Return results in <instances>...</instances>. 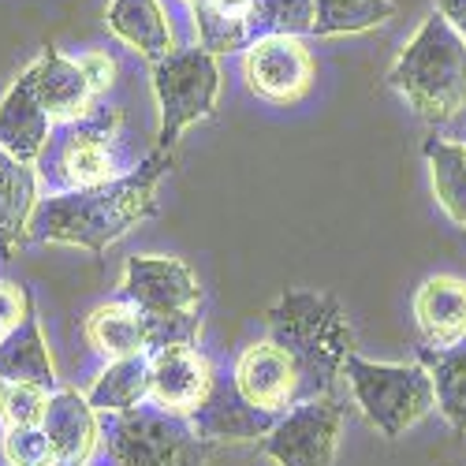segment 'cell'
<instances>
[{
	"label": "cell",
	"mask_w": 466,
	"mask_h": 466,
	"mask_svg": "<svg viewBox=\"0 0 466 466\" xmlns=\"http://www.w3.org/2000/svg\"><path fill=\"white\" fill-rule=\"evenodd\" d=\"M172 149H153L135 172L90 190H64L37 202L30 217L26 243H64L83 247L101 258L131 228L157 217V183L172 172Z\"/></svg>",
	"instance_id": "1"
},
{
	"label": "cell",
	"mask_w": 466,
	"mask_h": 466,
	"mask_svg": "<svg viewBox=\"0 0 466 466\" xmlns=\"http://www.w3.org/2000/svg\"><path fill=\"white\" fill-rule=\"evenodd\" d=\"M261 325H265V336L277 339L299 362L309 400L336 392V380L343 377V362L355 351V332L343 306L332 295L288 288L261 314Z\"/></svg>",
	"instance_id": "2"
},
{
	"label": "cell",
	"mask_w": 466,
	"mask_h": 466,
	"mask_svg": "<svg viewBox=\"0 0 466 466\" xmlns=\"http://www.w3.org/2000/svg\"><path fill=\"white\" fill-rule=\"evenodd\" d=\"M392 86L425 124H451L466 112V37L433 8L388 67Z\"/></svg>",
	"instance_id": "3"
},
{
	"label": "cell",
	"mask_w": 466,
	"mask_h": 466,
	"mask_svg": "<svg viewBox=\"0 0 466 466\" xmlns=\"http://www.w3.org/2000/svg\"><path fill=\"white\" fill-rule=\"evenodd\" d=\"M142 161L135 157L124 131V108L94 105L86 116L53 127L46 153L37 157V179L53 194L90 190L112 179H124Z\"/></svg>",
	"instance_id": "4"
},
{
	"label": "cell",
	"mask_w": 466,
	"mask_h": 466,
	"mask_svg": "<svg viewBox=\"0 0 466 466\" xmlns=\"http://www.w3.org/2000/svg\"><path fill=\"white\" fill-rule=\"evenodd\" d=\"M124 299L153 321V355L198 336L202 284L194 268L165 254H135L124 265Z\"/></svg>",
	"instance_id": "5"
},
{
	"label": "cell",
	"mask_w": 466,
	"mask_h": 466,
	"mask_svg": "<svg viewBox=\"0 0 466 466\" xmlns=\"http://www.w3.org/2000/svg\"><path fill=\"white\" fill-rule=\"evenodd\" d=\"M343 377L351 384V396L362 407L366 421L388 441L414 430L437 407L433 377L421 362H370L351 351L343 362Z\"/></svg>",
	"instance_id": "6"
},
{
	"label": "cell",
	"mask_w": 466,
	"mask_h": 466,
	"mask_svg": "<svg viewBox=\"0 0 466 466\" xmlns=\"http://www.w3.org/2000/svg\"><path fill=\"white\" fill-rule=\"evenodd\" d=\"M101 441L116 466H202L209 455L190 418L153 403L127 414H101Z\"/></svg>",
	"instance_id": "7"
},
{
	"label": "cell",
	"mask_w": 466,
	"mask_h": 466,
	"mask_svg": "<svg viewBox=\"0 0 466 466\" xmlns=\"http://www.w3.org/2000/svg\"><path fill=\"white\" fill-rule=\"evenodd\" d=\"M149 83L161 108V131H157L161 149H172L190 124L209 120L217 112L220 67H217V56L198 46L157 60L149 71Z\"/></svg>",
	"instance_id": "8"
},
{
	"label": "cell",
	"mask_w": 466,
	"mask_h": 466,
	"mask_svg": "<svg viewBox=\"0 0 466 466\" xmlns=\"http://www.w3.org/2000/svg\"><path fill=\"white\" fill-rule=\"evenodd\" d=\"M343 437V407L336 396H318L277 418L258 448L273 466H332Z\"/></svg>",
	"instance_id": "9"
},
{
	"label": "cell",
	"mask_w": 466,
	"mask_h": 466,
	"mask_svg": "<svg viewBox=\"0 0 466 466\" xmlns=\"http://www.w3.org/2000/svg\"><path fill=\"white\" fill-rule=\"evenodd\" d=\"M231 380H236L239 396L250 407L273 414V418H280L291 407L309 400L299 362L268 336H261L250 347H243V355L236 359V370H231Z\"/></svg>",
	"instance_id": "10"
},
{
	"label": "cell",
	"mask_w": 466,
	"mask_h": 466,
	"mask_svg": "<svg viewBox=\"0 0 466 466\" xmlns=\"http://www.w3.org/2000/svg\"><path fill=\"white\" fill-rule=\"evenodd\" d=\"M243 79L268 105H295L314 86V56L302 37H258L243 49Z\"/></svg>",
	"instance_id": "11"
},
{
	"label": "cell",
	"mask_w": 466,
	"mask_h": 466,
	"mask_svg": "<svg viewBox=\"0 0 466 466\" xmlns=\"http://www.w3.org/2000/svg\"><path fill=\"white\" fill-rule=\"evenodd\" d=\"M149 359H153V370H149V403L153 407L190 418L209 400L213 384H217V370L194 343L161 347V351Z\"/></svg>",
	"instance_id": "12"
},
{
	"label": "cell",
	"mask_w": 466,
	"mask_h": 466,
	"mask_svg": "<svg viewBox=\"0 0 466 466\" xmlns=\"http://www.w3.org/2000/svg\"><path fill=\"white\" fill-rule=\"evenodd\" d=\"M190 425H194V433H198L213 448V444H250V441H261L277 425V418L258 410V407H250L239 396L236 380H231V377L224 380L217 373V384H213L209 400L190 414Z\"/></svg>",
	"instance_id": "13"
},
{
	"label": "cell",
	"mask_w": 466,
	"mask_h": 466,
	"mask_svg": "<svg viewBox=\"0 0 466 466\" xmlns=\"http://www.w3.org/2000/svg\"><path fill=\"white\" fill-rule=\"evenodd\" d=\"M49 135H53V120L42 97H37L34 71L26 67L12 83V90L0 97V149L12 153L23 165H37V157L49 146Z\"/></svg>",
	"instance_id": "14"
},
{
	"label": "cell",
	"mask_w": 466,
	"mask_h": 466,
	"mask_svg": "<svg viewBox=\"0 0 466 466\" xmlns=\"http://www.w3.org/2000/svg\"><path fill=\"white\" fill-rule=\"evenodd\" d=\"M414 321L425 347H459L466 339V280L462 277H430L414 291Z\"/></svg>",
	"instance_id": "15"
},
{
	"label": "cell",
	"mask_w": 466,
	"mask_h": 466,
	"mask_svg": "<svg viewBox=\"0 0 466 466\" xmlns=\"http://www.w3.org/2000/svg\"><path fill=\"white\" fill-rule=\"evenodd\" d=\"M30 71H34L37 97H42L53 127L79 120V116H86L97 105V97H94V90L86 83V75L79 67V60H67L60 49L46 46L42 53H37V60L30 64Z\"/></svg>",
	"instance_id": "16"
},
{
	"label": "cell",
	"mask_w": 466,
	"mask_h": 466,
	"mask_svg": "<svg viewBox=\"0 0 466 466\" xmlns=\"http://www.w3.org/2000/svg\"><path fill=\"white\" fill-rule=\"evenodd\" d=\"M42 430L49 433L56 466H86L101 441V414L90 407L86 396L64 388V392H53Z\"/></svg>",
	"instance_id": "17"
},
{
	"label": "cell",
	"mask_w": 466,
	"mask_h": 466,
	"mask_svg": "<svg viewBox=\"0 0 466 466\" xmlns=\"http://www.w3.org/2000/svg\"><path fill=\"white\" fill-rule=\"evenodd\" d=\"M83 336L108 362L112 359H131V355H153V321L127 299L101 302L97 309H90Z\"/></svg>",
	"instance_id": "18"
},
{
	"label": "cell",
	"mask_w": 466,
	"mask_h": 466,
	"mask_svg": "<svg viewBox=\"0 0 466 466\" xmlns=\"http://www.w3.org/2000/svg\"><path fill=\"white\" fill-rule=\"evenodd\" d=\"M37 172L34 165L15 161L0 149V258L12 261L30 231V217L37 209Z\"/></svg>",
	"instance_id": "19"
},
{
	"label": "cell",
	"mask_w": 466,
	"mask_h": 466,
	"mask_svg": "<svg viewBox=\"0 0 466 466\" xmlns=\"http://www.w3.org/2000/svg\"><path fill=\"white\" fill-rule=\"evenodd\" d=\"M105 23L127 49H135L149 64H157V60L176 53L172 49V26H168L165 8L157 0H112Z\"/></svg>",
	"instance_id": "20"
},
{
	"label": "cell",
	"mask_w": 466,
	"mask_h": 466,
	"mask_svg": "<svg viewBox=\"0 0 466 466\" xmlns=\"http://www.w3.org/2000/svg\"><path fill=\"white\" fill-rule=\"evenodd\" d=\"M0 380L5 384H37V388H56V370L49 359V347L37 325V314L30 309L26 321L0 339Z\"/></svg>",
	"instance_id": "21"
},
{
	"label": "cell",
	"mask_w": 466,
	"mask_h": 466,
	"mask_svg": "<svg viewBox=\"0 0 466 466\" xmlns=\"http://www.w3.org/2000/svg\"><path fill=\"white\" fill-rule=\"evenodd\" d=\"M149 370L153 359L149 355H131V359H112L97 380L90 384V407L97 414H127L138 410L142 403H149Z\"/></svg>",
	"instance_id": "22"
},
{
	"label": "cell",
	"mask_w": 466,
	"mask_h": 466,
	"mask_svg": "<svg viewBox=\"0 0 466 466\" xmlns=\"http://www.w3.org/2000/svg\"><path fill=\"white\" fill-rule=\"evenodd\" d=\"M250 5L254 0H202L194 5V34L206 53H236L250 46Z\"/></svg>",
	"instance_id": "23"
},
{
	"label": "cell",
	"mask_w": 466,
	"mask_h": 466,
	"mask_svg": "<svg viewBox=\"0 0 466 466\" xmlns=\"http://www.w3.org/2000/svg\"><path fill=\"white\" fill-rule=\"evenodd\" d=\"M425 161H430V183L437 206L466 228V142L451 138H430L425 142Z\"/></svg>",
	"instance_id": "24"
},
{
	"label": "cell",
	"mask_w": 466,
	"mask_h": 466,
	"mask_svg": "<svg viewBox=\"0 0 466 466\" xmlns=\"http://www.w3.org/2000/svg\"><path fill=\"white\" fill-rule=\"evenodd\" d=\"M418 362L430 370L433 388H437V410L444 414V421L451 430L466 433V347H448V351H437V347H425L418 355Z\"/></svg>",
	"instance_id": "25"
},
{
	"label": "cell",
	"mask_w": 466,
	"mask_h": 466,
	"mask_svg": "<svg viewBox=\"0 0 466 466\" xmlns=\"http://www.w3.org/2000/svg\"><path fill=\"white\" fill-rule=\"evenodd\" d=\"M396 15L392 0H314V37L362 34Z\"/></svg>",
	"instance_id": "26"
},
{
	"label": "cell",
	"mask_w": 466,
	"mask_h": 466,
	"mask_svg": "<svg viewBox=\"0 0 466 466\" xmlns=\"http://www.w3.org/2000/svg\"><path fill=\"white\" fill-rule=\"evenodd\" d=\"M302 34H314V0H254L250 5V42Z\"/></svg>",
	"instance_id": "27"
},
{
	"label": "cell",
	"mask_w": 466,
	"mask_h": 466,
	"mask_svg": "<svg viewBox=\"0 0 466 466\" xmlns=\"http://www.w3.org/2000/svg\"><path fill=\"white\" fill-rule=\"evenodd\" d=\"M49 388L37 384H5L0 388V425L5 430H30V425H42L49 414Z\"/></svg>",
	"instance_id": "28"
},
{
	"label": "cell",
	"mask_w": 466,
	"mask_h": 466,
	"mask_svg": "<svg viewBox=\"0 0 466 466\" xmlns=\"http://www.w3.org/2000/svg\"><path fill=\"white\" fill-rule=\"evenodd\" d=\"M0 455L8 466H56L49 433L42 425H30V430H5L0 437Z\"/></svg>",
	"instance_id": "29"
},
{
	"label": "cell",
	"mask_w": 466,
	"mask_h": 466,
	"mask_svg": "<svg viewBox=\"0 0 466 466\" xmlns=\"http://www.w3.org/2000/svg\"><path fill=\"white\" fill-rule=\"evenodd\" d=\"M30 309H34V302H30V291L26 288L0 280V339H5L8 332H15L26 321Z\"/></svg>",
	"instance_id": "30"
},
{
	"label": "cell",
	"mask_w": 466,
	"mask_h": 466,
	"mask_svg": "<svg viewBox=\"0 0 466 466\" xmlns=\"http://www.w3.org/2000/svg\"><path fill=\"white\" fill-rule=\"evenodd\" d=\"M79 67H83V75H86L94 97H101V94L116 83V60H112L108 53H101V49L83 53V56H79Z\"/></svg>",
	"instance_id": "31"
},
{
	"label": "cell",
	"mask_w": 466,
	"mask_h": 466,
	"mask_svg": "<svg viewBox=\"0 0 466 466\" xmlns=\"http://www.w3.org/2000/svg\"><path fill=\"white\" fill-rule=\"evenodd\" d=\"M437 12L466 37V0H437Z\"/></svg>",
	"instance_id": "32"
},
{
	"label": "cell",
	"mask_w": 466,
	"mask_h": 466,
	"mask_svg": "<svg viewBox=\"0 0 466 466\" xmlns=\"http://www.w3.org/2000/svg\"><path fill=\"white\" fill-rule=\"evenodd\" d=\"M183 5H187V8H194V5H202V0H183Z\"/></svg>",
	"instance_id": "33"
},
{
	"label": "cell",
	"mask_w": 466,
	"mask_h": 466,
	"mask_svg": "<svg viewBox=\"0 0 466 466\" xmlns=\"http://www.w3.org/2000/svg\"><path fill=\"white\" fill-rule=\"evenodd\" d=\"M0 388H5V380H0Z\"/></svg>",
	"instance_id": "34"
}]
</instances>
